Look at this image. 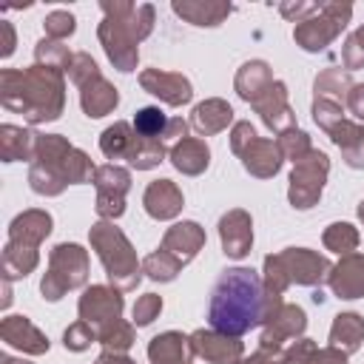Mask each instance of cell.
Segmentation results:
<instances>
[{
	"label": "cell",
	"mask_w": 364,
	"mask_h": 364,
	"mask_svg": "<svg viewBox=\"0 0 364 364\" xmlns=\"http://www.w3.org/2000/svg\"><path fill=\"white\" fill-rule=\"evenodd\" d=\"M264 313L262 276L253 267H228L210 287L208 324L222 336H245Z\"/></svg>",
	"instance_id": "cell-1"
},
{
	"label": "cell",
	"mask_w": 364,
	"mask_h": 364,
	"mask_svg": "<svg viewBox=\"0 0 364 364\" xmlns=\"http://www.w3.org/2000/svg\"><path fill=\"white\" fill-rule=\"evenodd\" d=\"M134 125H136V131H142V134H156V131L165 125V117H162V111H156V108H145V111L136 114Z\"/></svg>",
	"instance_id": "cell-2"
}]
</instances>
